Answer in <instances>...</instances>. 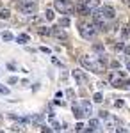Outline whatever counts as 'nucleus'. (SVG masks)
Returning <instances> with one entry per match:
<instances>
[{"mask_svg":"<svg viewBox=\"0 0 130 133\" xmlns=\"http://www.w3.org/2000/svg\"><path fill=\"white\" fill-rule=\"evenodd\" d=\"M98 5H100L98 0H79L75 4V12H79L82 16H89L91 11H94Z\"/></svg>","mask_w":130,"mask_h":133,"instance_id":"obj_1","label":"nucleus"},{"mask_svg":"<svg viewBox=\"0 0 130 133\" xmlns=\"http://www.w3.org/2000/svg\"><path fill=\"white\" fill-rule=\"evenodd\" d=\"M55 9L62 12V14H71V12H75V5L71 4V0H55Z\"/></svg>","mask_w":130,"mask_h":133,"instance_id":"obj_2","label":"nucleus"},{"mask_svg":"<svg viewBox=\"0 0 130 133\" xmlns=\"http://www.w3.org/2000/svg\"><path fill=\"white\" fill-rule=\"evenodd\" d=\"M79 32H80V36H82L84 39H91V37L96 36V29H94L93 23H80L79 25Z\"/></svg>","mask_w":130,"mask_h":133,"instance_id":"obj_3","label":"nucleus"},{"mask_svg":"<svg viewBox=\"0 0 130 133\" xmlns=\"http://www.w3.org/2000/svg\"><path fill=\"white\" fill-rule=\"evenodd\" d=\"M20 11H21V12H25V14H36L38 5H36L34 2H25V4H21V5H20Z\"/></svg>","mask_w":130,"mask_h":133,"instance_id":"obj_4","label":"nucleus"},{"mask_svg":"<svg viewBox=\"0 0 130 133\" xmlns=\"http://www.w3.org/2000/svg\"><path fill=\"white\" fill-rule=\"evenodd\" d=\"M100 12H102V16H103L105 20H112V18L116 16V11H114L112 5H103L100 9Z\"/></svg>","mask_w":130,"mask_h":133,"instance_id":"obj_5","label":"nucleus"},{"mask_svg":"<svg viewBox=\"0 0 130 133\" xmlns=\"http://www.w3.org/2000/svg\"><path fill=\"white\" fill-rule=\"evenodd\" d=\"M71 110H73V115L77 117V119H82L86 114H84V110H82V107H80L79 103H73V107H71Z\"/></svg>","mask_w":130,"mask_h":133,"instance_id":"obj_6","label":"nucleus"},{"mask_svg":"<svg viewBox=\"0 0 130 133\" xmlns=\"http://www.w3.org/2000/svg\"><path fill=\"white\" fill-rule=\"evenodd\" d=\"M73 75V78H75V82H79V83H84L86 82V75L80 71V69H75V71L71 73Z\"/></svg>","mask_w":130,"mask_h":133,"instance_id":"obj_7","label":"nucleus"},{"mask_svg":"<svg viewBox=\"0 0 130 133\" xmlns=\"http://www.w3.org/2000/svg\"><path fill=\"white\" fill-rule=\"evenodd\" d=\"M50 34H52V36H55L57 39H68L66 32H64V30H61V29H50Z\"/></svg>","mask_w":130,"mask_h":133,"instance_id":"obj_8","label":"nucleus"},{"mask_svg":"<svg viewBox=\"0 0 130 133\" xmlns=\"http://www.w3.org/2000/svg\"><path fill=\"white\" fill-rule=\"evenodd\" d=\"M80 64H82L86 69H89V71H91V64H93V59H89L87 55H82V57H80Z\"/></svg>","mask_w":130,"mask_h":133,"instance_id":"obj_9","label":"nucleus"},{"mask_svg":"<svg viewBox=\"0 0 130 133\" xmlns=\"http://www.w3.org/2000/svg\"><path fill=\"white\" fill-rule=\"evenodd\" d=\"M80 107H82V110H84L86 115H89V114H91V103L89 101H82V103H80Z\"/></svg>","mask_w":130,"mask_h":133,"instance_id":"obj_10","label":"nucleus"},{"mask_svg":"<svg viewBox=\"0 0 130 133\" xmlns=\"http://www.w3.org/2000/svg\"><path fill=\"white\" fill-rule=\"evenodd\" d=\"M29 34H20V36H18V37H16V41L20 43V44H25V43H29Z\"/></svg>","mask_w":130,"mask_h":133,"instance_id":"obj_11","label":"nucleus"},{"mask_svg":"<svg viewBox=\"0 0 130 133\" xmlns=\"http://www.w3.org/2000/svg\"><path fill=\"white\" fill-rule=\"evenodd\" d=\"M9 16H11L9 9H0V18H2V20H9Z\"/></svg>","mask_w":130,"mask_h":133,"instance_id":"obj_12","label":"nucleus"},{"mask_svg":"<svg viewBox=\"0 0 130 133\" xmlns=\"http://www.w3.org/2000/svg\"><path fill=\"white\" fill-rule=\"evenodd\" d=\"M2 39L9 43V41H13V39H14V36H13L11 32H2Z\"/></svg>","mask_w":130,"mask_h":133,"instance_id":"obj_13","label":"nucleus"},{"mask_svg":"<svg viewBox=\"0 0 130 133\" xmlns=\"http://www.w3.org/2000/svg\"><path fill=\"white\" fill-rule=\"evenodd\" d=\"M45 18H46L48 21H52L54 18H55V14H54V11H52V9H46V11H45Z\"/></svg>","mask_w":130,"mask_h":133,"instance_id":"obj_14","label":"nucleus"},{"mask_svg":"<svg viewBox=\"0 0 130 133\" xmlns=\"http://www.w3.org/2000/svg\"><path fill=\"white\" fill-rule=\"evenodd\" d=\"M93 101L102 103V101H103V94H102V92H94V96H93Z\"/></svg>","mask_w":130,"mask_h":133,"instance_id":"obj_15","label":"nucleus"},{"mask_svg":"<svg viewBox=\"0 0 130 133\" xmlns=\"http://www.w3.org/2000/svg\"><path fill=\"white\" fill-rule=\"evenodd\" d=\"M59 27H64V29L70 27V20H68V18H61L59 20Z\"/></svg>","mask_w":130,"mask_h":133,"instance_id":"obj_16","label":"nucleus"},{"mask_svg":"<svg viewBox=\"0 0 130 133\" xmlns=\"http://www.w3.org/2000/svg\"><path fill=\"white\" fill-rule=\"evenodd\" d=\"M89 126L93 130H96V128L100 126V121H98V119H89Z\"/></svg>","mask_w":130,"mask_h":133,"instance_id":"obj_17","label":"nucleus"},{"mask_svg":"<svg viewBox=\"0 0 130 133\" xmlns=\"http://www.w3.org/2000/svg\"><path fill=\"white\" fill-rule=\"evenodd\" d=\"M41 36H50V29L48 27H39V30H38Z\"/></svg>","mask_w":130,"mask_h":133,"instance_id":"obj_18","label":"nucleus"},{"mask_svg":"<svg viewBox=\"0 0 130 133\" xmlns=\"http://www.w3.org/2000/svg\"><path fill=\"white\" fill-rule=\"evenodd\" d=\"M116 80H118V73H116V71H112V73L109 75V82H112V83H114Z\"/></svg>","mask_w":130,"mask_h":133,"instance_id":"obj_19","label":"nucleus"},{"mask_svg":"<svg viewBox=\"0 0 130 133\" xmlns=\"http://www.w3.org/2000/svg\"><path fill=\"white\" fill-rule=\"evenodd\" d=\"M98 115H100V119H109V112L107 110H100Z\"/></svg>","mask_w":130,"mask_h":133,"instance_id":"obj_20","label":"nucleus"},{"mask_svg":"<svg viewBox=\"0 0 130 133\" xmlns=\"http://www.w3.org/2000/svg\"><path fill=\"white\" fill-rule=\"evenodd\" d=\"M0 94H4V96H7V94H9V89H7L5 85H2V83H0Z\"/></svg>","mask_w":130,"mask_h":133,"instance_id":"obj_21","label":"nucleus"},{"mask_svg":"<svg viewBox=\"0 0 130 133\" xmlns=\"http://www.w3.org/2000/svg\"><path fill=\"white\" fill-rule=\"evenodd\" d=\"M110 68H112V69H120V68H121V62L112 61V62H110Z\"/></svg>","mask_w":130,"mask_h":133,"instance_id":"obj_22","label":"nucleus"},{"mask_svg":"<svg viewBox=\"0 0 130 133\" xmlns=\"http://www.w3.org/2000/svg\"><path fill=\"white\" fill-rule=\"evenodd\" d=\"M52 126H54V130H61V124L57 123V121H55L54 117H52Z\"/></svg>","mask_w":130,"mask_h":133,"instance_id":"obj_23","label":"nucleus"},{"mask_svg":"<svg viewBox=\"0 0 130 133\" xmlns=\"http://www.w3.org/2000/svg\"><path fill=\"white\" fill-rule=\"evenodd\" d=\"M121 34H123V37H128V36H130L128 27H123V32H121Z\"/></svg>","mask_w":130,"mask_h":133,"instance_id":"obj_24","label":"nucleus"},{"mask_svg":"<svg viewBox=\"0 0 130 133\" xmlns=\"http://www.w3.org/2000/svg\"><path fill=\"white\" fill-rule=\"evenodd\" d=\"M123 48H125V44H123V43H120V44H116V46H114V50H116V51H121Z\"/></svg>","mask_w":130,"mask_h":133,"instance_id":"obj_25","label":"nucleus"},{"mask_svg":"<svg viewBox=\"0 0 130 133\" xmlns=\"http://www.w3.org/2000/svg\"><path fill=\"white\" fill-rule=\"evenodd\" d=\"M93 50H94V51H103V46H102V44H94Z\"/></svg>","mask_w":130,"mask_h":133,"instance_id":"obj_26","label":"nucleus"},{"mask_svg":"<svg viewBox=\"0 0 130 133\" xmlns=\"http://www.w3.org/2000/svg\"><path fill=\"white\" fill-rule=\"evenodd\" d=\"M114 107H116V108H121V107H123V99H118V101H114Z\"/></svg>","mask_w":130,"mask_h":133,"instance_id":"obj_27","label":"nucleus"},{"mask_svg":"<svg viewBox=\"0 0 130 133\" xmlns=\"http://www.w3.org/2000/svg\"><path fill=\"white\" fill-rule=\"evenodd\" d=\"M75 130H77V131H82V130H84V124H82V123H77Z\"/></svg>","mask_w":130,"mask_h":133,"instance_id":"obj_28","label":"nucleus"},{"mask_svg":"<svg viewBox=\"0 0 130 133\" xmlns=\"http://www.w3.org/2000/svg\"><path fill=\"white\" fill-rule=\"evenodd\" d=\"M7 82H9L11 85H13V83H16V82H18V78H16V76H11V78L7 80Z\"/></svg>","mask_w":130,"mask_h":133,"instance_id":"obj_29","label":"nucleus"},{"mask_svg":"<svg viewBox=\"0 0 130 133\" xmlns=\"http://www.w3.org/2000/svg\"><path fill=\"white\" fill-rule=\"evenodd\" d=\"M41 131H43V133H50V128H48V126H43Z\"/></svg>","mask_w":130,"mask_h":133,"instance_id":"obj_30","label":"nucleus"},{"mask_svg":"<svg viewBox=\"0 0 130 133\" xmlns=\"http://www.w3.org/2000/svg\"><path fill=\"white\" fill-rule=\"evenodd\" d=\"M41 51H43V53H50V48H46V46H41Z\"/></svg>","mask_w":130,"mask_h":133,"instance_id":"obj_31","label":"nucleus"},{"mask_svg":"<svg viewBox=\"0 0 130 133\" xmlns=\"http://www.w3.org/2000/svg\"><path fill=\"white\" fill-rule=\"evenodd\" d=\"M116 133H127L125 128H116Z\"/></svg>","mask_w":130,"mask_h":133,"instance_id":"obj_32","label":"nucleus"},{"mask_svg":"<svg viewBox=\"0 0 130 133\" xmlns=\"http://www.w3.org/2000/svg\"><path fill=\"white\" fill-rule=\"evenodd\" d=\"M123 50H125V53H127V55H130V46H125Z\"/></svg>","mask_w":130,"mask_h":133,"instance_id":"obj_33","label":"nucleus"},{"mask_svg":"<svg viewBox=\"0 0 130 133\" xmlns=\"http://www.w3.org/2000/svg\"><path fill=\"white\" fill-rule=\"evenodd\" d=\"M127 68H128V69H130V62H127Z\"/></svg>","mask_w":130,"mask_h":133,"instance_id":"obj_34","label":"nucleus"},{"mask_svg":"<svg viewBox=\"0 0 130 133\" xmlns=\"http://www.w3.org/2000/svg\"><path fill=\"white\" fill-rule=\"evenodd\" d=\"M0 133H2V131H0Z\"/></svg>","mask_w":130,"mask_h":133,"instance_id":"obj_35","label":"nucleus"}]
</instances>
